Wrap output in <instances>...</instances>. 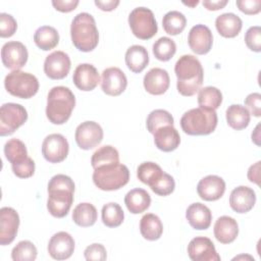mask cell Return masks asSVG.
Returning <instances> with one entry per match:
<instances>
[{
	"label": "cell",
	"instance_id": "83f0119b",
	"mask_svg": "<svg viewBox=\"0 0 261 261\" xmlns=\"http://www.w3.org/2000/svg\"><path fill=\"white\" fill-rule=\"evenodd\" d=\"M125 64L135 73L142 72L149 63L148 51L144 46L133 45L125 52Z\"/></svg>",
	"mask_w": 261,
	"mask_h": 261
},
{
	"label": "cell",
	"instance_id": "ee69618b",
	"mask_svg": "<svg viewBox=\"0 0 261 261\" xmlns=\"http://www.w3.org/2000/svg\"><path fill=\"white\" fill-rule=\"evenodd\" d=\"M17 29V22L15 18L8 13H0V37L9 38L14 35Z\"/></svg>",
	"mask_w": 261,
	"mask_h": 261
},
{
	"label": "cell",
	"instance_id": "9c48e42d",
	"mask_svg": "<svg viewBox=\"0 0 261 261\" xmlns=\"http://www.w3.org/2000/svg\"><path fill=\"white\" fill-rule=\"evenodd\" d=\"M68 151V142L60 134H51L42 143V155L50 163L62 162L67 157Z\"/></svg>",
	"mask_w": 261,
	"mask_h": 261
},
{
	"label": "cell",
	"instance_id": "b9f144b4",
	"mask_svg": "<svg viewBox=\"0 0 261 261\" xmlns=\"http://www.w3.org/2000/svg\"><path fill=\"white\" fill-rule=\"evenodd\" d=\"M150 188L155 194L164 197L170 195L174 191L175 182L170 174L164 172L163 175L157 181H155Z\"/></svg>",
	"mask_w": 261,
	"mask_h": 261
},
{
	"label": "cell",
	"instance_id": "9a60e30c",
	"mask_svg": "<svg viewBox=\"0 0 261 261\" xmlns=\"http://www.w3.org/2000/svg\"><path fill=\"white\" fill-rule=\"evenodd\" d=\"M19 226L18 213L11 207L0 209V245L11 244L17 233Z\"/></svg>",
	"mask_w": 261,
	"mask_h": 261
},
{
	"label": "cell",
	"instance_id": "4dcf8cb0",
	"mask_svg": "<svg viewBox=\"0 0 261 261\" xmlns=\"http://www.w3.org/2000/svg\"><path fill=\"white\" fill-rule=\"evenodd\" d=\"M34 42L41 50L48 51L58 45L59 34L53 27L42 25L35 32Z\"/></svg>",
	"mask_w": 261,
	"mask_h": 261
},
{
	"label": "cell",
	"instance_id": "cb8c5ba5",
	"mask_svg": "<svg viewBox=\"0 0 261 261\" xmlns=\"http://www.w3.org/2000/svg\"><path fill=\"white\" fill-rule=\"evenodd\" d=\"M214 237L221 244L232 243L239 234V225L234 218L230 216H220L214 224Z\"/></svg>",
	"mask_w": 261,
	"mask_h": 261
},
{
	"label": "cell",
	"instance_id": "d4e9b609",
	"mask_svg": "<svg viewBox=\"0 0 261 261\" xmlns=\"http://www.w3.org/2000/svg\"><path fill=\"white\" fill-rule=\"evenodd\" d=\"M153 135L155 146L163 152H171L179 146L180 137L173 125H164Z\"/></svg>",
	"mask_w": 261,
	"mask_h": 261
},
{
	"label": "cell",
	"instance_id": "7a4b0ae2",
	"mask_svg": "<svg viewBox=\"0 0 261 261\" xmlns=\"http://www.w3.org/2000/svg\"><path fill=\"white\" fill-rule=\"evenodd\" d=\"M75 106V97L67 87H53L47 96L46 116L53 124L65 123Z\"/></svg>",
	"mask_w": 261,
	"mask_h": 261
},
{
	"label": "cell",
	"instance_id": "db71d44e",
	"mask_svg": "<svg viewBox=\"0 0 261 261\" xmlns=\"http://www.w3.org/2000/svg\"><path fill=\"white\" fill-rule=\"evenodd\" d=\"M119 4L118 0H106V1H102V0H95V5L98 6V8H100L103 11H111L114 10Z\"/></svg>",
	"mask_w": 261,
	"mask_h": 261
},
{
	"label": "cell",
	"instance_id": "d590c367",
	"mask_svg": "<svg viewBox=\"0 0 261 261\" xmlns=\"http://www.w3.org/2000/svg\"><path fill=\"white\" fill-rule=\"evenodd\" d=\"M102 222L108 227L119 226L124 219V213L119 204L110 202L102 207L101 211Z\"/></svg>",
	"mask_w": 261,
	"mask_h": 261
},
{
	"label": "cell",
	"instance_id": "60d3db41",
	"mask_svg": "<svg viewBox=\"0 0 261 261\" xmlns=\"http://www.w3.org/2000/svg\"><path fill=\"white\" fill-rule=\"evenodd\" d=\"M37 248L30 241H20L13 247L11 258L13 261H34L37 258Z\"/></svg>",
	"mask_w": 261,
	"mask_h": 261
},
{
	"label": "cell",
	"instance_id": "836d02e7",
	"mask_svg": "<svg viewBox=\"0 0 261 261\" xmlns=\"http://www.w3.org/2000/svg\"><path fill=\"white\" fill-rule=\"evenodd\" d=\"M187 24V18L186 16L177 11V10H171L167 12L163 18H162V27L165 33L171 36H175L180 34Z\"/></svg>",
	"mask_w": 261,
	"mask_h": 261
},
{
	"label": "cell",
	"instance_id": "30bf717a",
	"mask_svg": "<svg viewBox=\"0 0 261 261\" xmlns=\"http://www.w3.org/2000/svg\"><path fill=\"white\" fill-rule=\"evenodd\" d=\"M73 193L74 191L67 189L48 190L47 209L49 213L56 218L66 216L73 203Z\"/></svg>",
	"mask_w": 261,
	"mask_h": 261
},
{
	"label": "cell",
	"instance_id": "ffe728a7",
	"mask_svg": "<svg viewBox=\"0 0 261 261\" xmlns=\"http://www.w3.org/2000/svg\"><path fill=\"white\" fill-rule=\"evenodd\" d=\"M72 81L75 87L85 92L93 91L100 82V75L96 67L90 63H81L73 71Z\"/></svg>",
	"mask_w": 261,
	"mask_h": 261
},
{
	"label": "cell",
	"instance_id": "1f68e13d",
	"mask_svg": "<svg viewBox=\"0 0 261 261\" xmlns=\"http://www.w3.org/2000/svg\"><path fill=\"white\" fill-rule=\"evenodd\" d=\"M97 209L91 203L77 204L72 212L73 222L82 227H89L95 224L97 220Z\"/></svg>",
	"mask_w": 261,
	"mask_h": 261
},
{
	"label": "cell",
	"instance_id": "f6af8a7d",
	"mask_svg": "<svg viewBox=\"0 0 261 261\" xmlns=\"http://www.w3.org/2000/svg\"><path fill=\"white\" fill-rule=\"evenodd\" d=\"M13 173L19 178L31 177L35 172V162L31 157H28L20 163L11 164Z\"/></svg>",
	"mask_w": 261,
	"mask_h": 261
},
{
	"label": "cell",
	"instance_id": "f1b7e54d",
	"mask_svg": "<svg viewBox=\"0 0 261 261\" xmlns=\"http://www.w3.org/2000/svg\"><path fill=\"white\" fill-rule=\"evenodd\" d=\"M140 231L144 239L148 241H156L162 236L163 224L157 215L147 213L141 218Z\"/></svg>",
	"mask_w": 261,
	"mask_h": 261
},
{
	"label": "cell",
	"instance_id": "c3c4849f",
	"mask_svg": "<svg viewBox=\"0 0 261 261\" xmlns=\"http://www.w3.org/2000/svg\"><path fill=\"white\" fill-rule=\"evenodd\" d=\"M245 105L251 114L256 117L261 115V94L251 93L245 99Z\"/></svg>",
	"mask_w": 261,
	"mask_h": 261
},
{
	"label": "cell",
	"instance_id": "5bb4252c",
	"mask_svg": "<svg viewBox=\"0 0 261 261\" xmlns=\"http://www.w3.org/2000/svg\"><path fill=\"white\" fill-rule=\"evenodd\" d=\"M70 58L63 51H54L44 61V72L49 79L62 80L69 73Z\"/></svg>",
	"mask_w": 261,
	"mask_h": 261
},
{
	"label": "cell",
	"instance_id": "7402d4cb",
	"mask_svg": "<svg viewBox=\"0 0 261 261\" xmlns=\"http://www.w3.org/2000/svg\"><path fill=\"white\" fill-rule=\"evenodd\" d=\"M143 84L145 90L151 95H162L169 88V74L163 68L154 67L145 74Z\"/></svg>",
	"mask_w": 261,
	"mask_h": 261
},
{
	"label": "cell",
	"instance_id": "277c9868",
	"mask_svg": "<svg viewBox=\"0 0 261 261\" xmlns=\"http://www.w3.org/2000/svg\"><path fill=\"white\" fill-rule=\"evenodd\" d=\"M217 113L213 109L193 108L185 112L180 118V126L190 136H206L213 133L217 126Z\"/></svg>",
	"mask_w": 261,
	"mask_h": 261
},
{
	"label": "cell",
	"instance_id": "74e56055",
	"mask_svg": "<svg viewBox=\"0 0 261 261\" xmlns=\"http://www.w3.org/2000/svg\"><path fill=\"white\" fill-rule=\"evenodd\" d=\"M118 162H119V153L114 147L110 145H105L103 147H100L98 150L94 152L91 158V164L94 169L101 165L118 163Z\"/></svg>",
	"mask_w": 261,
	"mask_h": 261
},
{
	"label": "cell",
	"instance_id": "681fc988",
	"mask_svg": "<svg viewBox=\"0 0 261 261\" xmlns=\"http://www.w3.org/2000/svg\"><path fill=\"white\" fill-rule=\"evenodd\" d=\"M236 4L243 13L248 15L257 14L261 10V0H238Z\"/></svg>",
	"mask_w": 261,
	"mask_h": 261
},
{
	"label": "cell",
	"instance_id": "2e32d148",
	"mask_svg": "<svg viewBox=\"0 0 261 261\" xmlns=\"http://www.w3.org/2000/svg\"><path fill=\"white\" fill-rule=\"evenodd\" d=\"M188 43L194 53L198 55L207 54L213 44L212 32L207 25L196 24L189 32Z\"/></svg>",
	"mask_w": 261,
	"mask_h": 261
},
{
	"label": "cell",
	"instance_id": "7dc6e473",
	"mask_svg": "<svg viewBox=\"0 0 261 261\" xmlns=\"http://www.w3.org/2000/svg\"><path fill=\"white\" fill-rule=\"evenodd\" d=\"M52 189H67L74 191V182L68 175L56 174L52 176L48 182V190Z\"/></svg>",
	"mask_w": 261,
	"mask_h": 261
},
{
	"label": "cell",
	"instance_id": "d6a6232c",
	"mask_svg": "<svg viewBox=\"0 0 261 261\" xmlns=\"http://www.w3.org/2000/svg\"><path fill=\"white\" fill-rule=\"evenodd\" d=\"M222 103V93L215 87L208 86L198 91V104L202 108L217 109Z\"/></svg>",
	"mask_w": 261,
	"mask_h": 261
},
{
	"label": "cell",
	"instance_id": "44dd1931",
	"mask_svg": "<svg viewBox=\"0 0 261 261\" xmlns=\"http://www.w3.org/2000/svg\"><path fill=\"white\" fill-rule=\"evenodd\" d=\"M256 203V194L247 186L234 188L229 196V206L237 213H247Z\"/></svg>",
	"mask_w": 261,
	"mask_h": 261
},
{
	"label": "cell",
	"instance_id": "7bdbcfd3",
	"mask_svg": "<svg viewBox=\"0 0 261 261\" xmlns=\"http://www.w3.org/2000/svg\"><path fill=\"white\" fill-rule=\"evenodd\" d=\"M245 43L250 50L254 52L261 51V28L259 25H254L247 30Z\"/></svg>",
	"mask_w": 261,
	"mask_h": 261
},
{
	"label": "cell",
	"instance_id": "e0dca14e",
	"mask_svg": "<svg viewBox=\"0 0 261 261\" xmlns=\"http://www.w3.org/2000/svg\"><path fill=\"white\" fill-rule=\"evenodd\" d=\"M48 253L55 260L68 259L74 251V240L66 231L54 233L48 243Z\"/></svg>",
	"mask_w": 261,
	"mask_h": 261
},
{
	"label": "cell",
	"instance_id": "8d00e7d4",
	"mask_svg": "<svg viewBox=\"0 0 261 261\" xmlns=\"http://www.w3.org/2000/svg\"><path fill=\"white\" fill-rule=\"evenodd\" d=\"M4 155L11 164L20 163L29 157L24 143L18 139H11L5 143Z\"/></svg>",
	"mask_w": 261,
	"mask_h": 261
},
{
	"label": "cell",
	"instance_id": "f546056e",
	"mask_svg": "<svg viewBox=\"0 0 261 261\" xmlns=\"http://www.w3.org/2000/svg\"><path fill=\"white\" fill-rule=\"evenodd\" d=\"M225 116L227 124L236 130L246 128L249 125L251 119L249 110L241 104H232L228 106L225 112Z\"/></svg>",
	"mask_w": 261,
	"mask_h": 261
},
{
	"label": "cell",
	"instance_id": "11a10c76",
	"mask_svg": "<svg viewBox=\"0 0 261 261\" xmlns=\"http://www.w3.org/2000/svg\"><path fill=\"white\" fill-rule=\"evenodd\" d=\"M259 127H260V124H257V126L255 127L254 132L252 133V141L257 145V146H260V130H259Z\"/></svg>",
	"mask_w": 261,
	"mask_h": 261
},
{
	"label": "cell",
	"instance_id": "484cf974",
	"mask_svg": "<svg viewBox=\"0 0 261 261\" xmlns=\"http://www.w3.org/2000/svg\"><path fill=\"white\" fill-rule=\"evenodd\" d=\"M215 27L220 36L224 38L237 37L243 27L240 16L232 12H226L218 15L215 19Z\"/></svg>",
	"mask_w": 261,
	"mask_h": 261
},
{
	"label": "cell",
	"instance_id": "816d5d0a",
	"mask_svg": "<svg viewBox=\"0 0 261 261\" xmlns=\"http://www.w3.org/2000/svg\"><path fill=\"white\" fill-rule=\"evenodd\" d=\"M260 161H257L248 169V179L258 186L260 185Z\"/></svg>",
	"mask_w": 261,
	"mask_h": 261
},
{
	"label": "cell",
	"instance_id": "4fadbf2b",
	"mask_svg": "<svg viewBox=\"0 0 261 261\" xmlns=\"http://www.w3.org/2000/svg\"><path fill=\"white\" fill-rule=\"evenodd\" d=\"M188 255L193 261H220L214 244L206 237L192 239L188 245Z\"/></svg>",
	"mask_w": 261,
	"mask_h": 261
},
{
	"label": "cell",
	"instance_id": "8fae6325",
	"mask_svg": "<svg viewBox=\"0 0 261 261\" xmlns=\"http://www.w3.org/2000/svg\"><path fill=\"white\" fill-rule=\"evenodd\" d=\"M74 139L81 149L91 150L102 142L103 129L101 125L95 121H84L77 125Z\"/></svg>",
	"mask_w": 261,
	"mask_h": 261
},
{
	"label": "cell",
	"instance_id": "9f6ffc18",
	"mask_svg": "<svg viewBox=\"0 0 261 261\" xmlns=\"http://www.w3.org/2000/svg\"><path fill=\"white\" fill-rule=\"evenodd\" d=\"M199 3V1L198 0H196V1H194V2H184V4L185 5H188V6H192V7H194L195 5H197Z\"/></svg>",
	"mask_w": 261,
	"mask_h": 261
},
{
	"label": "cell",
	"instance_id": "e575fe53",
	"mask_svg": "<svg viewBox=\"0 0 261 261\" xmlns=\"http://www.w3.org/2000/svg\"><path fill=\"white\" fill-rule=\"evenodd\" d=\"M164 171L162 168L155 162L147 161L141 163L137 168V176L138 178L145 185L151 187L155 181H157L162 175Z\"/></svg>",
	"mask_w": 261,
	"mask_h": 261
},
{
	"label": "cell",
	"instance_id": "f907efd6",
	"mask_svg": "<svg viewBox=\"0 0 261 261\" xmlns=\"http://www.w3.org/2000/svg\"><path fill=\"white\" fill-rule=\"evenodd\" d=\"M79 0H53L52 5L60 12H70L79 5Z\"/></svg>",
	"mask_w": 261,
	"mask_h": 261
},
{
	"label": "cell",
	"instance_id": "6da1fadb",
	"mask_svg": "<svg viewBox=\"0 0 261 261\" xmlns=\"http://www.w3.org/2000/svg\"><path fill=\"white\" fill-rule=\"evenodd\" d=\"M174 72L177 77L176 88L180 95L191 97L201 89L204 70L201 62L194 55L180 56L175 62Z\"/></svg>",
	"mask_w": 261,
	"mask_h": 261
},
{
	"label": "cell",
	"instance_id": "603a6c76",
	"mask_svg": "<svg viewBox=\"0 0 261 261\" xmlns=\"http://www.w3.org/2000/svg\"><path fill=\"white\" fill-rule=\"evenodd\" d=\"M186 217L193 228L204 230L207 229L211 224L212 213L206 205L197 202L191 204L188 207L186 211Z\"/></svg>",
	"mask_w": 261,
	"mask_h": 261
},
{
	"label": "cell",
	"instance_id": "f5cc1de1",
	"mask_svg": "<svg viewBox=\"0 0 261 261\" xmlns=\"http://www.w3.org/2000/svg\"><path fill=\"white\" fill-rule=\"evenodd\" d=\"M228 3L227 0H204L203 6L208 10H219L222 9Z\"/></svg>",
	"mask_w": 261,
	"mask_h": 261
},
{
	"label": "cell",
	"instance_id": "f35d334b",
	"mask_svg": "<svg viewBox=\"0 0 261 261\" xmlns=\"http://www.w3.org/2000/svg\"><path fill=\"white\" fill-rule=\"evenodd\" d=\"M173 122L174 119L168 111L164 109H155L149 113L146 125L149 133L154 134L158 128L164 125H173Z\"/></svg>",
	"mask_w": 261,
	"mask_h": 261
},
{
	"label": "cell",
	"instance_id": "ac0fdd59",
	"mask_svg": "<svg viewBox=\"0 0 261 261\" xmlns=\"http://www.w3.org/2000/svg\"><path fill=\"white\" fill-rule=\"evenodd\" d=\"M126 86L127 79L120 68L108 67L103 70L101 79V88L106 95L118 96L124 92Z\"/></svg>",
	"mask_w": 261,
	"mask_h": 261
},
{
	"label": "cell",
	"instance_id": "d6986e66",
	"mask_svg": "<svg viewBox=\"0 0 261 261\" xmlns=\"http://www.w3.org/2000/svg\"><path fill=\"white\" fill-rule=\"evenodd\" d=\"M197 192L199 197L205 201H216L225 192V181L218 175L209 174L200 179L197 185Z\"/></svg>",
	"mask_w": 261,
	"mask_h": 261
},
{
	"label": "cell",
	"instance_id": "7c38bea8",
	"mask_svg": "<svg viewBox=\"0 0 261 261\" xmlns=\"http://www.w3.org/2000/svg\"><path fill=\"white\" fill-rule=\"evenodd\" d=\"M29 53L27 47L17 41H9L2 46L1 59L3 65L13 70H19L25 65Z\"/></svg>",
	"mask_w": 261,
	"mask_h": 261
},
{
	"label": "cell",
	"instance_id": "ab89813d",
	"mask_svg": "<svg viewBox=\"0 0 261 261\" xmlns=\"http://www.w3.org/2000/svg\"><path fill=\"white\" fill-rule=\"evenodd\" d=\"M153 54L160 61L170 60L176 52L174 41L168 37H161L153 44Z\"/></svg>",
	"mask_w": 261,
	"mask_h": 261
},
{
	"label": "cell",
	"instance_id": "ba28073f",
	"mask_svg": "<svg viewBox=\"0 0 261 261\" xmlns=\"http://www.w3.org/2000/svg\"><path fill=\"white\" fill-rule=\"evenodd\" d=\"M28 119L25 108L17 103H4L0 108V136L12 135Z\"/></svg>",
	"mask_w": 261,
	"mask_h": 261
},
{
	"label": "cell",
	"instance_id": "8992f818",
	"mask_svg": "<svg viewBox=\"0 0 261 261\" xmlns=\"http://www.w3.org/2000/svg\"><path fill=\"white\" fill-rule=\"evenodd\" d=\"M4 86L10 95L21 99H30L37 94L39 81L32 73L13 70L5 76Z\"/></svg>",
	"mask_w": 261,
	"mask_h": 261
},
{
	"label": "cell",
	"instance_id": "4316f807",
	"mask_svg": "<svg viewBox=\"0 0 261 261\" xmlns=\"http://www.w3.org/2000/svg\"><path fill=\"white\" fill-rule=\"evenodd\" d=\"M124 204L130 213L139 214L150 207L151 197L146 190L136 188L126 193Z\"/></svg>",
	"mask_w": 261,
	"mask_h": 261
},
{
	"label": "cell",
	"instance_id": "52a82bcc",
	"mask_svg": "<svg viewBox=\"0 0 261 261\" xmlns=\"http://www.w3.org/2000/svg\"><path fill=\"white\" fill-rule=\"evenodd\" d=\"M132 33L141 40H149L157 34L158 25L154 13L146 7H137L128 15Z\"/></svg>",
	"mask_w": 261,
	"mask_h": 261
},
{
	"label": "cell",
	"instance_id": "6f0895ef",
	"mask_svg": "<svg viewBox=\"0 0 261 261\" xmlns=\"http://www.w3.org/2000/svg\"><path fill=\"white\" fill-rule=\"evenodd\" d=\"M240 258H244V256H239V257H236V258H233V260H237V259H240ZM245 258H251V259H253L254 260V258H252V257H250V256H245Z\"/></svg>",
	"mask_w": 261,
	"mask_h": 261
},
{
	"label": "cell",
	"instance_id": "5b68a950",
	"mask_svg": "<svg viewBox=\"0 0 261 261\" xmlns=\"http://www.w3.org/2000/svg\"><path fill=\"white\" fill-rule=\"evenodd\" d=\"M129 180V170L121 163H111L98 166L93 172L95 186L102 191H116Z\"/></svg>",
	"mask_w": 261,
	"mask_h": 261
},
{
	"label": "cell",
	"instance_id": "3957f363",
	"mask_svg": "<svg viewBox=\"0 0 261 261\" xmlns=\"http://www.w3.org/2000/svg\"><path fill=\"white\" fill-rule=\"evenodd\" d=\"M70 37L77 50L82 52L93 51L99 43V32L93 15L88 12L76 14L71 21Z\"/></svg>",
	"mask_w": 261,
	"mask_h": 261
},
{
	"label": "cell",
	"instance_id": "bcb514c9",
	"mask_svg": "<svg viewBox=\"0 0 261 261\" xmlns=\"http://www.w3.org/2000/svg\"><path fill=\"white\" fill-rule=\"evenodd\" d=\"M85 259L90 261V260H95V261H104L107 258V252L105 247L102 244L94 243L90 246H88L85 251H84Z\"/></svg>",
	"mask_w": 261,
	"mask_h": 261
}]
</instances>
